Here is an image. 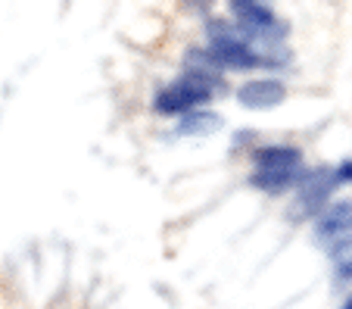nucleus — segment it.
<instances>
[{"mask_svg": "<svg viewBox=\"0 0 352 309\" xmlns=\"http://www.w3.org/2000/svg\"><path fill=\"white\" fill-rule=\"evenodd\" d=\"M215 128H221V116L199 109V113H187L178 125V135H212Z\"/></svg>", "mask_w": 352, "mask_h": 309, "instance_id": "7", "label": "nucleus"}, {"mask_svg": "<svg viewBox=\"0 0 352 309\" xmlns=\"http://www.w3.org/2000/svg\"><path fill=\"white\" fill-rule=\"evenodd\" d=\"M337 188L333 182V172H312L299 182V206H296V215H312V213H324V200L331 197V191Z\"/></svg>", "mask_w": 352, "mask_h": 309, "instance_id": "2", "label": "nucleus"}, {"mask_svg": "<svg viewBox=\"0 0 352 309\" xmlns=\"http://www.w3.org/2000/svg\"><path fill=\"white\" fill-rule=\"evenodd\" d=\"M284 97H287V87L278 78H253L237 91V100L246 109H272L278 103H284Z\"/></svg>", "mask_w": 352, "mask_h": 309, "instance_id": "3", "label": "nucleus"}, {"mask_svg": "<svg viewBox=\"0 0 352 309\" xmlns=\"http://www.w3.org/2000/svg\"><path fill=\"white\" fill-rule=\"evenodd\" d=\"M209 97H212V75L190 72L184 78H178L175 85L162 87L160 94H156L153 107L166 116H175V113H190L199 103H209Z\"/></svg>", "mask_w": 352, "mask_h": 309, "instance_id": "1", "label": "nucleus"}, {"mask_svg": "<svg viewBox=\"0 0 352 309\" xmlns=\"http://www.w3.org/2000/svg\"><path fill=\"white\" fill-rule=\"evenodd\" d=\"M253 160L256 172H293L302 162V153L296 147H259Z\"/></svg>", "mask_w": 352, "mask_h": 309, "instance_id": "5", "label": "nucleus"}, {"mask_svg": "<svg viewBox=\"0 0 352 309\" xmlns=\"http://www.w3.org/2000/svg\"><path fill=\"white\" fill-rule=\"evenodd\" d=\"M343 309H352V294L346 297V303H343Z\"/></svg>", "mask_w": 352, "mask_h": 309, "instance_id": "10", "label": "nucleus"}, {"mask_svg": "<svg viewBox=\"0 0 352 309\" xmlns=\"http://www.w3.org/2000/svg\"><path fill=\"white\" fill-rule=\"evenodd\" d=\"M302 178H306V175L299 172V169H293V172H253L250 175V182H253L256 188L268 191V194H280V191H287V188H299Z\"/></svg>", "mask_w": 352, "mask_h": 309, "instance_id": "6", "label": "nucleus"}, {"mask_svg": "<svg viewBox=\"0 0 352 309\" xmlns=\"http://www.w3.org/2000/svg\"><path fill=\"white\" fill-rule=\"evenodd\" d=\"M331 266H333V278H337L340 284L352 281V235L343 237V241H333Z\"/></svg>", "mask_w": 352, "mask_h": 309, "instance_id": "8", "label": "nucleus"}, {"mask_svg": "<svg viewBox=\"0 0 352 309\" xmlns=\"http://www.w3.org/2000/svg\"><path fill=\"white\" fill-rule=\"evenodd\" d=\"M352 235V200H333L321 213L315 237L318 241H343Z\"/></svg>", "mask_w": 352, "mask_h": 309, "instance_id": "4", "label": "nucleus"}, {"mask_svg": "<svg viewBox=\"0 0 352 309\" xmlns=\"http://www.w3.org/2000/svg\"><path fill=\"white\" fill-rule=\"evenodd\" d=\"M333 182H337V184L352 182V162H349V160H346V162H340V166L333 169Z\"/></svg>", "mask_w": 352, "mask_h": 309, "instance_id": "9", "label": "nucleus"}]
</instances>
